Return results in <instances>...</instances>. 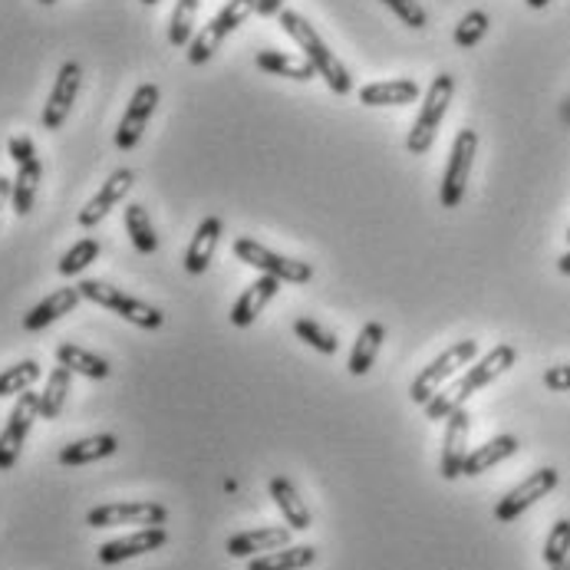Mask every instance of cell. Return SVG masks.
Returning <instances> with one entry per match:
<instances>
[{
  "label": "cell",
  "mask_w": 570,
  "mask_h": 570,
  "mask_svg": "<svg viewBox=\"0 0 570 570\" xmlns=\"http://www.w3.org/2000/svg\"><path fill=\"white\" fill-rule=\"evenodd\" d=\"M267 489H271L274 504L281 508V514H284V521H287V528H291L294 534H304V531H311V528H314V514H311V508L304 504V498L297 494V489L287 482V475H274Z\"/></svg>",
  "instance_id": "obj_21"
},
{
  "label": "cell",
  "mask_w": 570,
  "mask_h": 570,
  "mask_svg": "<svg viewBox=\"0 0 570 570\" xmlns=\"http://www.w3.org/2000/svg\"><path fill=\"white\" fill-rule=\"evenodd\" d=\"M558 271H561L564 277H570V250L561 257V261H558Z\"/></svg>",
  "instance_id": "obj_43"
},
{
  "label": "cell",
  "mask_w": 570,
  "mask_h": 570,
  "mask_svg": "<svg viewBox=\"0 0 570 570\" xmlns=\"http://www.w3.org/2000/svg\"><path fill=\"white\" fill-rule=\"evenodd\" d=\"M99 250H102V247H99L96 238H82V242H77V245L60 257V274H63V277H77V274H82V271L99 257Z\"/></svg>",
  "instance_id": "obj_35"
},
{
  "label": "cell",
  "mask_w": 570,
  "mask_h": 570,
  "mask_svg": "<svg viewBox=\"0 0 570 570\" xmlns=\"http://www.w3.org/2000/svg\"><path fill=\"white\" fill-rule=\"evenodd\" d=\"M70 383H73V373L67 366H57L47 376V386L40 393V419H47V422L60 419V412L67 406V396H70Z\"/></svg>",
  "instance_id": "obj_31"
},
{
  "label": "cell",
  "mask_w": 570,
  "mask_h": 570,
  "mask_svg": "<svg viewBox=\"0 0 570 570\" xmlns=\"http://www.w3.org/2000/svg\"><path fill=\"white\" fill-rule=\"evenodd\" d=\"M122 222H126V232H129V242L139 254H156L159 250V235H156V225L146 212V205H126L122 212Z\"/></svg>",
  "instance_id": "obj_30"
},
{
  "label": "cell",
  "mask_w": 570,
  "mask_h": 570,
  "mask_svg": "<svg viewBox=\"0 0 570 570\" xmlns=\"http://www.w3.org/2000/svg\"><path fill=\"white\" fill-rule=\"evenodd\" d=\"M77 287H80L82 301H92L96 307H102V311H109V314L129 321V324L139 326V330H159V326L165 324V314L159 307H153V304L139 301V297H132V294L112 287V284H106V281H80Z\"/></svg>",
  "instance_id": "obj_4"
},
{
  "label": "cell",
  "mask_w": 570,
  "mask_h": 570,
  "mask_svg": "<svg viewBox=\"0 0 570 570\" xmlns=\"http://www.w3.org/2000/svg\"><path fill=\"white\" fill-rule=\"evenodd\" d=\"M317 561V548L311 544H287L271 554H257L247 561V570H304Z\"/></svg>",
  "instance_id": "obj_28"
},
{
  "label": "cell",
  "mask_w": 570,
  "mask_h": 570,
  "mask_svg": "<svg viewBox=\"0 0 570 570\" xmlns=\"http://www.w3.org/2000/svg\"><path fill=\"white\" fill-rule=\"evenodd\" d=\"M132 185H136V171L132 168H116L106 181H102V188L82 205V212H80V228H96L129 191H132Z\"/></svg>",
  "instance_id": "obj_15"
},
{
  "label": "cell",
  "mask_w": 570,
  "mask_h": 570,
  "mask_svg": "<svg viewBox=\"0 0 570 570\" xmlns=\"http://www.w3.org/2000/svg\"><path fill=\"white\" fill-rule=\"evenodd\" d=\"M202 0H178L168 20V43L171 47H188L195 40V17H198Z\"/></svg>",
  "instance_id": "obj_33"
},
{
  "label": "cell",
  "mask_w": 570,
  "mask_h": 570,
  "mask_svg": "<svg viewBox=\"0 0 570 570\" xmlns=\"http://www.w3.org/2000/svg\"><path fill=\"white\" fill-rule=\"evenodd\" d=\"M514 360H518V350H514L511 343H498V346L489 350L482 360H475L452 386L439 390V393L425 403V415L439 422V419H449L455 409H465V403H469L479 390H485V386H491L498 376H504V373L514 366Z\"/></svg>",
  "instance_id": "obj_1"
},
{
  "label": "cell",
  "mask_w": 570,
  "mask_h": 570,
  "mask_svg": "<svg viewBox=\"0 0 570 570\" xmlns=\"http://www.w3.org/2000/svg\"><path fill=\"white\" fill-rule=\"evenodd\" d=\"M165 521H168V508L159 501H112V504H96L86 514L89 528H122V524L163 528Z\"/></svg>",
  "instance_id": "obj_10"
},
{
  "label": "cell",
  "mask_w": 570,
  "mask_h": 570,
  "mask_svg": "<svg viewBox=\"0 0 570 570\" xmlns=\"http://www.w3.org/2000/svg\"><path fill=\"white\" fill-rule=\"evenodd\" d=\"M558 482H561V472L558 469H538V472H531L518 489H511L498 504H494V518L501 521V524H511V521H518L531 504H538L541 498H548L551 491L558 489Z\"/></svg>",
  "instance_id": "obj_12"
},
{
  "label": "cell",
  "mask_w": 570,
  "mask_h": 570,
  "mask_svg": "<svg viewBox=\"0 0 570 570\" xmlns=\"http://www.w3.org/2000/svg\"><path fill=\"white\" fill-rule=\"evenodd\" d=\"M40 376H43V370H40L37 360H20V363L7 366V370L0 373V400L20 396V393L33 390V383H37Z\"/></svg>",
  "instance_id": "obj_32"
},
{
  "label": "cell",
  "mask_w": 570,
  "mask_h": 570,
  "mask_svg": "<svg viewBox=\"0 0 570 570\" xmlns=\"http://www.w3.org/2000/svg\"><path fill=\"white\" fill-rule=\"evenodd\" d=\"M544 386H548L551 393H570V363L544 370Z\"/></svg>",
  "instance_id": "obj_40"
},
{
  "label": "cell",
  "mask_w": 570,
  "mask_h": 570,
  "mask_svg": "<svg viewBox=\"0 0 570 570\" xmlns=\"http://www.w3.org/2000/svg\"><path fill=\"white\" fill-rule=\"evenodd\" d=\"M284 3H287V0H257V13H261V17H277V13L284 10Z\"/></svg>",
  "instance_id": "obj_41"
},
{
  "label": "cell",
  "mask_w": 570,
  "mask_h": 570,
  "mask_svg": "<svg viewBox=\"0 0 570 570\" xmlns=\"http://www.w3.org/2000/svg\"><path fill=\"white\" fill-rule=\"evenodd\" d=\"M548 570H570V558H564L561 564H554V568H548Z\"/></svg>",
  "instance_id": "obj_45"
},
{
  "label": "cell",
  "mask_w": 570,
  "mask_h": 570,
  "mask_svg": "<svg viewBox=\"0 0 570 570\" xmlns=\"http://www.w3.org/2000/svg\"><path fill=\"white\" fill-rule=\"evenodd\" d=\"M277 291H281V281L277 277H271V274H261L254 284H247L245 291H242V297L235 301V307H232V324L235 326H250L257 317H261V311L277 297Z\"/></svg>",
  "instance_id": "obj_18"
},
{
  "label": "cell",
  "mask_w": 570,
  "mask_h": 570,
  "mask_svg": "<svg viewBox=\"0 0 570 570\" xmlns=\"http://www.w3.org/2000/svg\"><path fill=\"white\" fill-rule=\"evenodd\" d=\"M568 245H570V228H568Z\"/></svg>",
  "instance_id": "obj_48"
},
{
  "label": "cell",
  "mask_w": 570,
  "mask_h": 570,
  "mask_svg": "<svg viewBox=\"0 0 570 570\" xmlns=\"http://www.w3.org/2000/svg\"><path fill=\"white\" fill-rule=\"evenodd\" d=\"M165 541H168L165 528H139V531H132V534H126V538L106 541V544L96 551V558H99V564L112 568V564L142 558V554H149V551H159V548H165Z\"/></svg>",
  "instance_id": "obj_17"
},
{
  "label": "cell",
  "mask_w": 570,
  "mask_h": 570,
  "mask_svg": "<svg viewBox=\"0 0 570 570\" xmlns=\"http://www.w3.org/2000/svg\"><path fill=\"white\" fill-rule=\"evenodd\" d=\"M80 287H60V291H53L50 297H43V301L23 317V330H27V333H40L43 326L57 324L60 317L73 314V311L80 307Z\"/></svg>",
  "instance_id": "obj_20"
},
{
  "label": "cell",
  "mask_w": 570,
  "mask_h": 570,
  "mask_svg": "<svg viewBox=\"0 0 570 570\" xmlns=\"http://www.w3.org/2000/svg\"><path fill=\"white\" fill-rule=\"evenodd\" d=\"M80 86H82L80 63H77V60L63 63V67H60V73H57L53 89H50V99H47V106H43V116H40V122H43V129H47V132L63 129V122L70 119V109H73V102H77V96H80Z\"/></svg>",
  "instance_id": "obj_13"
},
{
  "label": "cell",
  "mask_w": 570,
  "mask_h": 570,
  "mask_svg": "<svg viewBox=\"0 0 570 570\" xmlns=\"http://www.w3.org/2000/svg\"><path fill=\"white\" fill-rule=\"evenodd\" d=\"M254 63H257V70H264L271 77H287V80L297 82H307L317 77V70H314V63L307 57H291V53H281V50H261L254 57Z\"/></svg>",
  "instance_id": "obj_24"
},
{
  "label": "cell",
  "mask_w": 570,
  "mask_h": 570,
  "mask_svg": "<svg viewBox=\"0 0 570 570\" xmlns=\"http://www.w3.org/2000/svg\"><path fill=\"white\" fill-rule=\"evenodd\" d=\"M277 20H281V30H284V33L304 50V57L314 63L317 77H324V82L336 92V96H350V92H353V80H350L346 67L336 60V53L324 43V37L314 30V23H311L304 13H297V10H281Z\"/></svg>",
  "instance_id": "obj_2"
},
{
  "label": "cell",
  "mask_w": 570,
  "mask_h": 570,
  "mask_svg": "<svg viewBox=\"0 0 570 570\" xmlns=\"http://www.w3.org/2000/svg\"><path fill=\"white\" fill-rule=\"evenodd\" d=\"M10 195H13V178H7V175H0V212L7 208V202H10Z\"/></svg>",
  "instance_id": "obj_42"
},
{
  "label": "cell",
  "mask_w": 570,
  "mask_h": 570,
  "mask_svg": "<svg viewBox=\"0 0 570 570\" xmlns=\"http://www.w3.org/2000/svg\"><path fill=\"white\" fill-rule=\"evenodd\" d=\"M159 99H163V89L156 82H142L132 92V99H129V106H126V112L119 119V129H116V149L119 153H132L139 146L142 132L149 129V119H153Z\"/></svg>",
  "instance_id": "obj_11"
},
{
  "label": "cell",
  "mask_w": 570,
  "mask_h": 570,
  "mask_svg": "<svg viewBox=\"0 0 570 570\" xmlns=\"http://www.w3.org/2000/svg\"><path fill=\"white\" fill-rule=\"evenodd\" d=\"M475 153H479V132L475 129H462L452 142V156L442 175V188H439V202L442 208H459L469 188V175L475 165Z\"/></svg>",
  "instance_id": "obj_8"
},
{
  "label": "cell",
  "mask_w": 570,
  "mask_h": 570,
  "mask_svg": "<svg viewBox=\"0 0 570 570\" xmlns=\"http://www.w3.org/2000/svg\"><path fill=\"white\" fill-rule=\"evenodd\" d=\"M419 99V82L415 80H383L366 82L360 89L363 106H409Z\"/></svg>",
  "instance_id": "obj_26"
},
{
  "label": "cell",
  "mask_w": 570,
  "mask_h": 570,
  "mask_svg": "<svg viewBox=\"0 0 570 570\" xmlns=\"http://www.w3.org/2000/svg\"><path fill=\"white\" fill-rule=\"evenodd\" d=\"M294 541V531L287 524H264L257 531H242V534H232L225 551L235 558V561H250L257 554H271V551H281Z\"/></svg>",
  "instance_id": "obj_16"
},
{
  "label": "cell",
  "mask_w": 570,
  "mask_h": 570,
  "mask_svg": "<svg viewBox=\"0 0 570 570\" xmlns=\"http://www.w3.org/2000/svg\"><path fill=\"white\" fill-rule=\"evenodd\" d=\"M235 257L245 261L247 267L261 271V274H271L277 277L281 284H307L314 277V267L307 261H294V257H284L271 247L257 245L254 238H238L235 242Z\"/></svg>",
  "instance_id": "obj_7"
},
{
  "label": "cell",
  "mask_w": 570,
  "mask_h": 570,
  "mask_svg": "<svg viewBox=\"0 0 570 570\" xmlns=\"http://www.w3.org/2000/svg\"><path fill=\"white\" fill-rule=\"evenodd\" d=\"M524 3H528V7H531V10H541V7H548V3H551V0H524Z\"/></svg>",
  "instance_id": "obj_44"
},
{
  "label": "cell",
  "mask_w": 570,
  "mask_h": 570,
  "mask_svg": "<svg viewBox=\"0 0 570 570\" xmlns=\"http://www.w3.org/2000/svg\"><path fill=\"white\" fill-rule=\"evenodd\" d=\"M383 340H386V326L380 321H370L360 330V336L353 343V353H350V363H346L353 376H366L373 370V363H376V356L383 350Z\"/></svg>",
  "instance_id": "obj_25"
},
{
  "label": "cell",
  "mask_w": 570,
  "mask_h": 570,
  "mask_svg": "<svg viewBox=\"0 0 570 570\" xmlns=\"http://www.w3.org/2000/svg\"><path fill=\"white\" fill-rule=\"evenodd\" d=\"M294 333H297V340H304L307 346H314V350H317V353H324V356H333V353L340 350L336 333H330L326 326H321L317 321H311V317L294 321Z\"/></svg>",
  "instance_id": "obj_34"
},
{
  "label": "cell",
  "mask_w": 570,
  "mask_h": 570,
  "mask_svg": "<svg viewBox=\"0 0 570 570\" xmlns=\"http://www.w3.org/2000/svg\"><path fill=\"white\" fill-rule=\"evenodd\" d=\"M406 27H412V30H422L425 23H429V13L422 10V3L419 0H383Z\"/></svg>",
  "instance_id": "obj_38"
},
{
  "label": "cell",
  "mask_w": 570,
  "mask_h": 570,
  "mask_svg": "<svg viewBox=\"0 0 570 570\" xmlns=\"http://www.w3.org/2000/svg\"><path fill=\"white\" fill-rule=\"evenodd\" d=\"M7 153H10V159L17 165H27L37 159V146H33L30 136H13V139L7 142Z\"/></svg>",
  "instance_id": "obj_39"
},
{
  "label": "cell",
  "mask_w": 570,
  "mask_h": 570,
  "mask_svg": "<svg viewBox=\"0 0 570 570\" xmlns=\"http://www.w3.org/2000/svg\"><path fill=\"white\" fill-rule=\"evenodd\" d=\"M564 558H570V521L568 518L554 521V528H551V534H548V541H544V564H548V568L561 564Z\"/></svg>",
  "instance_id": "obj_37"
},
{
  "label": "cell",
  "mask_w": 570,
  "mask_h": 570,
  "mask_svg": "<svg viewBox=\"0 0 570 570\" xmlns=\"http://www.w3.org/2000/svg\"><path fill=\"white\" fill-rule=\"evenodd\" d=\"M452 96H455V77L439 73L435 80L429 82V89L422 96V106H419V116H415V122L409 129L406 149L412 156H425L432 149L435 136H439V126H442V119L449 112Z\"/></svg>",
  "instance_id": "obj_3"
},
{
  "label": "cell",
  "mask_w": 570,
  "mask_h": 570,
  "mask_svg": "<svg viewBox=\"0 0 570 570\" xmlns=\"http://www.w3.org/2000/svg\"><path fill=\"white\" fill-rule=\"evenodd\" d=\"M40 178H43V163L33 159L27 165H17V175H13V195H10V205L20 218H27L33 212V202H37V191H40Z\"/></svg>",
  "instance_id": "obj_29"
},
{
  "label": "cell",
  "mask_w": 570,
  "mask_h": 570,
  "mask_svg": "<svg viewBox=\"0 0 570 570\" xmlns=\"http://www.w3.org/2000/svg\"><path fill=\"white\" fill-rule=\"evenodd\" d=\"M142 3H146V7H156V3H159V0H142Z\"/></svg>",
  "instance_id": "obj_47"
},
{
  "label": "cell",
  "mask_w": 570,
  "mask_h": 570,
  "mask_svg": "<svg viewBox=\"0 0 570 570\" xmlns=\"http://www.w3.org/2000/svg\"><path fill=\"white\" fill-rule=\"evenodd\" d=\"M469 432H472V415L469 409H455L445 419V439H442V462H439V475L445 482L462 479L465 459H469Z\"/></svg>",
  "instance_id": "obj_14"
},
{
  "label": "cell",
  "mask_w": 570,
  "mask_h": 570,
  "mask_svg": "<svg viewBox=\"0 0 570 570\" xmlns=\"http://www.w3.org/2000/svg\"><path fill=\"white\" fill-rule=\"evenodd\" d=\"M250 13H257V0H228V3L208 20V27H202V33H195V40L188 43V63H191V67L208 63V60L218 53V47L225 43V37H228L232 30H238Z\"/></svg>",
  "instance_id": "obj_6"
},
{
  "label": "cell",
  "mask_w": 570,
  "mask_h": 570,
  "mask_svg": "<svg viewBox=\"0 0 570 570\" xmlns=\"http://www.w3.org/2000/svg\"><path fill=\"white\" fill-rule=\"evenodd\" d=\"M40 419V393L27 390L17 396V403L7 415V425L0 432V472H10L23 452V442L33 429V422Z\"/></svg>",
  "instance_id": "obj_9"
},
{
  "label": "cell",
  "mask_w": 570,
  "mask_h": 570,
  "mask_svg": "<svg viewBox=\"0 0 570 570\" xmlns=\"http://www.w3.org/2000/svg\"><path fill=\"white\" fill-rule=\"evenodd\" d=\"M116 449H119V439L109 435V432H102V435H89V439L63 445L57 459H60V465H70L73 469V465H89V462L109 459V455H116Z\"/></svg>",
  "instance_id": "obj_23"
},
{
  "label": "cell",
  "mask_w": 570,
  "mask_h": 570,
  "mask_svg": "<svg viewBox=\"0 0 570 570\" xmlns=\"http://www.w3.org/2000/svg\"><path fill=\"white\" fill-rule=\"evenodd\" d=\"M222 218H215V215H208V218H202V225L195 228V235H191V245L185 250V257H181V264H185V271L191 274V277H198V274H205L208 271V264H212V257H215V250H218V242H222Z\"/></svg>",
  "instance_id": "obj_19"
},
{
  "label": "cell",
  "mask_w": 570,
  "mask_h": 570,
  "mask_svg": "<svg viewBox=\"0 0 570 570\" xmlns=\"http://www.w3.org/2000/svg\"><path fill=\"white\" fill-rule=\"evenodd\" d=\"M57 363L67 366L77 376H86V380H106L112 373V366L102 356H96L92 350H86L80 343H60L57 346Z\"/></svg>",
  "instance_id": "obj_27"
},
{
  "label": "cell",
  "mask_w": 570,
  "mask_h": 570,
  "mask_svg": "<svg viewBox=\"0 0 570 570\" xmlns=\"http://www.w3.org/2000/svg\"><path fill=\"white\" fill-rule=\"evenodd\" d=\"M475 356H479V343L475 340H459V343H452L445 353H439L429 366H422L419 370V376L412 380V386H409V400L415 403V406H425L462 366H472L475 363Z\"/></svg>",
  "instance_id": "obj_5"
},
{
  "label": "cell",
  "mask_w": 570,
  "mask_h": 570,
  "mask_svg": "<svg viewBox=\"0 0 570 570\" xmlns=\"http://www.w3.org/2000/svg\"><path fill=\"white\" fill-rule=\"evenodd\" d=\"M489 13L485 10H472V13H465L459 23H455V43L462 47V50H472L475 43H482V37L489 33Z\"/></svg>",
  "instance_id": "obj_36"
},
{
  "label": "cell",
  "mask_w": 570,
  "mask_h": 570,
  "mask_svg": "<svg viewBox=\"0 0 570 570\" xmlns=\"http://www.w3.org/2000/svg\"><path fill=\"white\" fill-rule=\"evenodd\" d=\"M518 449H521V442H518L514 435H498V439H491V442H485V445H479V449H472V452H469L462 475H469V479L485 475L489 469L501 465L504 459H511Z\"/></svg>",
  "instance_id": "obj_22"
},
{
  "label": "cell",
  "mask_w": 570,
  "mask_h": 570,
  "mask_svg": "<svg viewBox=\"0 0 570 570\" xmlns=\"http://www.w3.org/2000/svg\"><path fill=\"white\" fill-rule=\"evenodd\" d=\"M40 3H43V7H53V3H57V0H40Z\"/></svg>",
  "instance_id": "obj_46"
}]
</instances>
